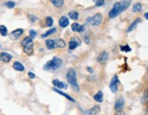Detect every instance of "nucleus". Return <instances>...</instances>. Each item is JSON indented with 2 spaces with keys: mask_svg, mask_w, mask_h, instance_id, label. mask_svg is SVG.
I'll return each instance as SVG.
<instances>
[{
  "mask_svg": "<svg viewBox=\"0 0 148 115\" xmlns=\"http://www.w3.org/2000/svg\"><path fill=\"white\" fill-rule=\"evenodd\" d=\"M63 65V61L61 58L57 56H55L53 59H51L48 61L46 65H44V70L46 71H52V70H56L62 66Z\"/></svg>",
  "mask_w": 148,
  "mask_h": 115,
  "instance_id": "obj_1",
  "label": "nucleus"
},
{
  "mask_svg": "<svg viewBox=\"0 0 148 115\" xmlns=\"http://www.w3.org/2000/svg\"><path fill=\"white\" fill-rule=\"evenodd\" d=\"M21 46L23 47L24 52L27 55L33 54V53H34V49H33L34 43H33V40H32V37H30V36L25 37V39L21 42Z\"/></svg>",
  "mask_w": 148,
  "mask_h": 115,
  "instance_id": "obj_2",
  "label": "nucleus"
},
{
  "mask_svg": "<svg viewBox=\"0 0 148 115\" xmlns=\"http://www.w3.org/2000/svg\"><path fill=\"white\" fill-rule=\"evenodd\" d=\"M66 79L68 81V82L70 84L75 91L78 92L79 91V88L78 85H77V80H76V73H75V69H70L67 74H66Z\"/></svg>",
  "mask_w": 148,
  "mask_h": 115,
  "instance_id": "obj_3",
  "label": "nucleus"
},
{
  "mask_svg": "<svg viewBox=\"0 0 148 115\" xmlns=\"http://www.w3.org/2000/svg\"><path fill=\"white\" fill-rule=\"evenodd\" d=\"M121 13H122L121 4H120V2H116L114 5L113 8L110 11H109L108 16H109V18H114V17H116L118 15H120Z\"/></svg>",
  "mask_w": 148,
  "mask_h": 115,
  "instance_id": "obj_4",
  "label": "nucleus"
},
{
  "mask_svg": "<svg viewBox=\"0 0 148 115\" xmlns=\"http://www.w3.org/2000/svg\"><path fill=\"white\" fill-rule=\"evenodd\" d=\"M103 20V16L100 13L98 14H95L93 17H89L86 20V24H90L91 25H94V27H96V25H99L101 24Z\"/></svg>",
  "mask_w": 148,
  "mask_h": 115,
  "instance_id": "obj_5",
  "label": "nucleus"
},
{
  "mask_svg": "<svg viewBox=\"0 0 148 115\" xmlns=\"http://www.w3.org/2000/svg\"><path fill=\"white\" fill-rule=\"evenodd\" d=\"M125 106V99L123 97H119L116 99L114 103V111L115 112H122Z\"/></svg>",
  "mask_w": 148,
  "mask_h": 115,
  "instance_id": "obj_6",
  "label": "nucleus"
},
{
  "mask_svg": "<svg viewBox=\"0 0 148 115\" xmlns=\"http://www.w3.org/2000/svg\"><path fill=\"white\" fill-rule=\"evenodd\" d=\"M118 84H119V80L117 75H114L111 80L110 82V90L112 93H116L118 90Z\"/></svg>",
  "mask_w": 148,
  "mask_h": 115,
  "instance_id": "obj_7",
  "label": "nucleus"
},
{
  "mask_svg": "<svg viewBox=\"0 0 148 115\" xmlns=\"http://www.w3.org/2000/svg\"><path fill=\"white\" fill-rule=\"evenodd\" d=\"M24 33V30L22 28H18V29H16L12 32L10 34V38L12 40H17L19 37H20Z\"/></svg>",
  "mask_w": 148,
  "mask_h": 115,
  "instance_id": "obj_8",
  "label": "nucleus"
},
{
  "mask_svg": "<svg viewBox=\"0 0 148 115\" xmlns=\"http://www.w3.org/2000/svg\"><path fill=\"white\" fill-rule=\"evenodd\" d=\"M81 44V41L78 38H73V39L69 42V50H75L77 46H79Z\"/></svg>",
  "mask_w": 148,
  "mask_h": 115,
  "instance_id": "obj_9",
  "label": "nucleus"
},
{
  "mask_svg": "<svg viewBox=\"0 0 148 115\" xmlns=\"http://www.w3.org/2000/svg\"><path fill=\"white\" fill-rule=\"evenodd\" d=\"M71 29L73 32H77V33H81V32L85 31V25H81L78 23H74L71 25Z\"/></svg>",
  "mask_w": 148,
  "mask_h": 115,
  "instance_id": "obj_10",
  "label": "nucleus"
},
{
  "mask_svg": "<svg viewBox=\"0 0 148 115\" xmlns=\"http://www.w3.org/2000/svg\"><path fill=\"white\" fill-rule=\"evenodd\" d=\"M52 84H54L55 87L58 88V89H67V85L66 84H65L64 82L59 81L58 79H55L52 81Z\"/></svg>",
  "mask_w": 148,
  "mask_h": 115,
  "instance_id": "obj_11",
  "label": "nucleus"
},
{
  "mask_svg": "<svg viewBox=\"0 0 148 115\" xmlns=\"http://www.w3.org/2000/svg\"><path fill=\"white\" fill-rule=\"evenodd\" d=\"M13 58L12 55L9 54L8 53H5V52H3L0 54V60L5 62V63H8L11 61V59Z\"/></svg>",
  "mask_w": 148,
  "mask_h": 115,
  "instance_id": "obj_12",
  "label": "nucleus"
},
{
  "mask_svg": "<svg viewBox=\"0 0 148 115\" xmlns=\"http://www.w3.org/2000/svg\"><path fill=\"white\" fill-rule=\"evenodd\" d=\"M141 22V18H136V20H134L130 25H129V27H128L127 28V30H126V32H127V33H130V32H132L133 30H134V29H136V27H137V24H139Z\"/></svg>",
  "mask_w": 148,
  "mask_h": 115,
  "instance_id": "obj_13",
  "label": "nucleus"
},
{
  "mask_svg": "<svg viewBox=\"0 0 148 115\" xmlns=\"http://www.w3.org/2000/svg\"><path fill=\"white\" fill-rule=\"evenodd\" d=\"M108 59V53L107 52H102L99 56H98V58H97V61L100 63H104L105 62H106Z\"/></svg>",
  "mask_w": 148,
  "mask_h": 115,
  "instance_id": "obj_14",
  "label": "nucleus"
},
{
  "mask_svg": "<svg viewBox=\"0 0 148 115\" xmlns=\"http://www.w3.org/2000/svg\"><path fill=\"white\" fill-rule=\"evenodd\" d=\"M120 4H121V10L122 12H124L129 7V5H131V0H121Z\"/></svg>",
  "mask_w": 148,
  "mask_h": 115,
  "instance_id": "obj_15",
  "label": "nucleus"
},
{
  "mask_svg": "<svg viewBox=\"0 0 148 115\" xmlns=\"http://www.w3.org/2000/svg\"><path fill=\"white\" fill-rule=\"evenodd\" d=\"M58 24H59V25H60L62 28H65V27H66L67 25L69 24V19L66 16H62L59 19Z\"/></svg>",
  "mask_w": 148,
  "mask_h": 115,
  "instance_id": "obj_16",
  "label": "nucleus"
},
{
  "mask_svg": "<svg viewBox=\"0 0 148 115\" xmlns=\"http://www.w3.org/2000/svg\"><path fill=\"white\" fill-rule=\"evenodd\" d=\"M55 40V44H56V48H64L66 47V42L64 41L63 39H61V38H57V39H54Z\"/></svg>",
  "mask_w": 148,
  "mask_h": 115,
  "instance_id": "obj_17",
  "label": "nucleus"
},
{
  "mask_svg": "<svg viewBox=\"0 0 148 115\" xmlns=\"http://www.w3.org/2000/svg\"><path fill=\"white\" fill-rule=\"evenodd\" d=\"M13 68H14L15 70H16V71H19V72L25 71V66L20 62H17V61H16L14 63H13Z\"/></svg>",
  "mask_w": 148,
  "mask_h": 115,
  "instance_id": "obj_18",
  "label": "nucleus"
},
{
  "mask_svg": "<svg viewBox=\"0 0 148 115\" xmlns=\"http://www.w3.org/2000/svg\"><path fill=\"white\" fill-rule=\"evenodd\" d=\"M94 100L95 101H97V103H102L103 100H104V94H103V93L101 91L97 92L96 94L94 95Z\"/></svg>",
  "mask_w": 148,
  "mask_h": 115,
  "instance_id": "obj_19",
  "label": "nucleus"
},
{
  "mask_svg": "<svg viewBox=\"0 0 148 115\" xmlns=\"http://www.w3.org/2000/svg\"><path fill=\"white\" fill-rule=\"evenodd\" d=\"M142 9H143V6L141 3H136L133 5V8H132L134 13H139L142 11Z\"/></svg>",
  "mask_w": 148,
  "mask_h": 115,
  "instance_id": "obj_20",
  "label": "nucleus"
},
{
  "mask_svg": "<svg viewBox=\"0 0 148 115\" xmlns=\"http://www.w3.org/2000/svg\"><path fill=\"white\" fill-rule=\"evenodd\" d=\"M54 91H55V92H56L57 93H59L60 95H62V96L66 97L67 100H69V101H73V103H75V99H73L71 96H69V95H68V94H66V93H63V92H61V91H59V90H57V89H56V88L54 89Z\"/></svg>",
  "mask_w": 148,
  "mask_h": 115,
  "instance_id": "obj_21",
  "label": "nucleus"
},
{
  "mask_svg": "<svg viewBox=\"0 0 148 115\" xmlns=\"http://www.w3.org/2000/svg\"><path fill=\"white\" fill-rule=\"evenodd\" d=\"M68 16L70 17V19H72V20H77L79 17V14H78V12H76V11H70L68 13Z\"/></svg>",
  "mask_w": 148,
  "mask_h": 115,
  "instance_id": "obj_22",
  "label": "nucleus"
},
{
  "mask_svg": "<svg viewBox=\"0 0 148 115\" xmlns=\"http://www.w3.org/2000/svg\"><path fill=\"white\" fill-rule=\"evenodd\" d=\"M46 46L48 49L52 50V49H55L56 48V44H55V40L53 39H48L47 40L46 42Z\"/></svg>",
  "mask_w": 148,
  "mask_h": 115,
  "instance_id": "obj_23",
  "label": "nucleus"
},
{
  "mask_svg": "<svg viewBox=\"0 0 148 115\" xmlns=\"http://www.w3.org/2000/svg\"><path fill=\"white\" fill-rule=\"evenodd\" d=\"M99 109H100V108L98 106H95V107L92 108V109H90L89 111H87L86 113L88 115H96V114H97V112H99Z\"/></svg>",
  "mask_w": 148,
  "mask_h": 115,
  "instance_id": "obj_24",
  "label": "nucleus"
},
{
  "mask_svg": "<svg viewBox=\"0 0 148 115\" xmlns=\"http://www.w3.org/2000/svg\"><path fill=\"white\" fill-rule=\"evenodd\" d=\"M50 2L52 3L56 7H62L64 5V0H50Z\"/></svg>",
  "mask_w": 148,
  "mask_h": 115,
  "instance_id": "obj_25",
  "label": "nucleus"
},
{
  "mask_svg": "<svg viewBox=\"0 0 148 115\" xmlns=\"http://www.w3.org/2000/svg\"><path fill=\"white\" fill-rule=\"evenodd\" d=\"M56 28H51V29H49L48 31H47L46 33H44L43 35H42V37L43 38H46V37H47V36H49V35H53L54 33H56Z\"/></svg>",
  "mask_w": 148,
  "mask_h": 115,
  "instance_id": "obj_26",
  "label": "nucleus"
},
{
  "mask_svg": "<svg viewBox=\"0 0 148 115\" xmlns=\"http://www.w3.org/2000/svg\"><path fill=\"white\" fill-rule=\"evenodd\" d=\"M0 34L2 36H6L8 35V28L5 25H0Z\"/></svg>",
  "mask_w": 148,
  "mask_h": 115,
  "instance_id": "obj_27",
  "label": "nucleus"
},
{
  "mask_svg": "<svg viewBox=\"0 0 148 115\" xmlns=\"http://www.w3.org/2000/svg\"><path fill=\"white\" fill-rule=\"evenodd\" d=\"M120 49L121 51H123V52H125V53H128L130 52V51H132L131 47L128 46V44H125V46H120Z\"/></svg>",
  "mask_w": 148,
  "mask_h": 115,
  "instance_id": "obj_28",
  "label": "nucleus"
},
{
  "mask_svg": "<svg viewBox=\"0 0 148 115\" xmlns=\"http://www.w3.org/2000/svg\"><path fill=\"white\" fill-rule=\"evenodd\" d=\"M46 21H47V27H52L53 24H54V20H53V18L51 17V16H47V19H46Z\"/></svg>",
  "mask_w": 148,
  "mask_h": 115,
  "instance_id": "obj_29",
  "label": "nucleus"
},
{
  "mask_svg": "<svg viewBox=\"0 0 148 115\" xmlns=\"http://www.w3.org/2000/svg\"><path fill=\"white\" fill-rule=\"evenodd\" d=\"M15 5H16V3L13 2V1H8V2L5 3V6H6V7H8V8L15 7Z\"/></svg>",
  "mask_w": 148,
  "mask_h": 115,
  "instance_id": "obj_30",
  "label": "nucleus"
},
{
  "mask_svg": "<svg viewBox=\"0 0 148 115\" xmlns=\"http://www.w3.org/2000/svg\"><path fill=\"white\" fill-rule=\"evenodd\" d=\"M29 35H30V37L35 38V37L37 35V32H36V31H35L34 29H31V30L29 31Z\"/></svg>",
  "mask_w": 148,
  "mask_h": 115,
  "instance_id": "obj_31",
  "label": "nucleus"
},
{
  "mask_svg": "<svg viewBox=\"0 0 148 115\" xmlns=\"http://www.w3.org/2000/svg\"><path fill=\"white\" fill-rule=\"evenodd\" d=\"M105 5V0H96L95 5L96 6H102Z\"/></svg>",
  "mask_w": 148,
  "mask_h": 115,
  "instance_id": "obj_32",
  "label": "nucleus"
},
{
  "mask_svg": "<svg viewBox=\"0 0 148 115\" xmlns=\"http://www.w3.org/2000/svg\"><path fill=\"white\" fill-rule=\"evenodd\" d=\"M28 19H29L30 23H35V21L37 20V17H36L34 16H31V15H28Z\"/></svg>",
  "mask_w": 148,
  "mask_h": 115,
  "instance_id": "obj_33",
  "label": "nucleus"
},
{
  "mask_svg": "<svg viewBox=\"0 0 148 115\" xmlns=\"http://www.w3.org/2000/svg\"><path fill=\"white\" fill-rule=\"evenodd\" d=\"M84 39H85V42L88 44L90 40H89V34H86L85 35H84Z\"/></svg>",
  "mask_w": 148,
  "mask_h": 115,
  "instance_id": "obj_34",
  "label": "nucleus"
},
{
  "mask_svg": "<svg viewBox=\"0 0 148 115\" xmlns=\"http://www.w3.org/2000/svg\"><path fill=\"white\" fill-rule=\"evenodd\" d=\"M28 77H29L30 79H34V78L36 77V75H35L33 73H32V72H29V73H28Z\"/></svg>",
  "mask_w": 148,
  "mask_h": 115,
  "instance_id": "obj_35",
  "label": "nucleus"
},
{
  "mask_svg": "<svg viewBox=\"0 0 148 115\" xmlns=\"http://www.w3.org/2000/svg\"><path fill=\"white\" fill-rule=\"evenodd\" d=\"M87 71H88L89 73H92L94 72V70H93L91 67H87Z\"/></svg>",
  "mask_w": 148,
  "mask_h": 115,
  "instance_id": "obj_36",
  "label": "nucleus"
},
{
  "mask_svg": "<svg viewBox=\"0 0 148 115\" xmlns=\"http://www.w3.org/2000/svg\"><path fill=\"white\" fill-rule=\"evenodd\" d=\"M115 115H125V113H123L122 112H116V113H115Z\"/></svg>",
  "mask_w": 148,
  "mask_h": 115,
  "instance_id": "obj_37",
  "label": "nucleus"
},
{
  "mask_svg": "<svg viewBox=\"0 0 148 115\" xmlns=\"http://www.w3.org/2000/svg\"><path fill=\"white\" fill-rule=\"evenodd\" d=\"M144 16H145V19H147V20H148V12H146V13H145V14L144 15Z\"/></svg>",
  "mask_w": 148,
  "mask_h": 115,
  "instance_id": "obj_38",
  "label": "nucleus"
},
{
  "mask_svg": "<svg viewBox=\"0 0 148 115\" xmlns=\"http://www.w3.org/2000/svg\"><path fill=\"white\" fill-rule=\"evenodd\" d=\"M147 112H148V105H147Z\"/></svg>",
  "mask_w": 148,
  "mask_h": 115,
  "instance_id": "obj_39",
  "label": "nucleus"
},
{
  "mask_svg": "<svg viewBox=\"0 0 148 115\" xmlns=\"http://www.w3.org/2000/svg\"><path fill=\"white\" fill-rule=\"evenodd\" d=\"M0 47H1V46H0Z\"/></svg>",
  "mask_w": 148,
  "mask_h": 115,
  "instance_id": "obj_40",
  "label": "nucleus"
},
{
  "mask_svg": "<svg viewBox=\"0 0 148 115\" xmlns=\"http://www.w3.org/2000/svg\"><path fill=\"white\" fill-rule=\"evenodd\" d=\"M147 95H148V94H147Z\"/></svg>",
  "mask_w": 148,
  "mask_h": 115,
  "instance_id": "obj_41",
  "label": "nucleus"
}]
</instances>
